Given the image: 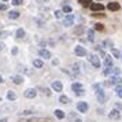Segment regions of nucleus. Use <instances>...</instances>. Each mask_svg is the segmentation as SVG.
Returning <instances> with one entry per match:
<instances>
[{
  "label": "nucleus",
  "mask_w": 122,
  "mask_h": 122,
  "mask_svg": "<svg viewBox=\"0 0 122 122\" xmlns=\"http://www.w3.org/2000/svg\"><path fill=\"white\" fill-rule=\"evenodd\" d=\"M93 89H95V93H96V97L99 100V103H104L106 102V95H104V89L100 84H95L93 85Z\"/></svg>",
  "instance_id": "obj_1"
},
{
  "label": "nucleus",
  "mask_w": 122,
  "mask_h": 122,
  "mask_svg": "<svg viewBox=\"0 0 122 122\" xmlns=\"http://www.w3.org/2000/svg\"><path fill=\"white\" fill-rule=\"evenodd\" d=\"M121 84H122L121 76H112V77H110V80L107 81V85H115V86H118V85H121Z\"/></svg>",
  "instance_id": "obj_2"
},
{
  "label": "nucleus",
  "mask_w": 122,
  "mask_h": 122,
  "mask_svg": "<svg viewBox=\"0 0 122 122\" xmlns=\"http://www.w3.org/2000/svg\"><path fill=\"white\" fill-rule=\"evenodd\" d=\"M88 59H89V62L92 63V66H93V67H100V59H99V56H97V55L89 54Z\"/></svg>",
  "instance_id": "obj_3"
},
{
  "label": "nucleus",
  "mask_w": 122,
  "mask_h": 122,
  "mask_svg": "<svg viewBox=\"0 0 122 122\" xmlns=\"http://www.w3.org/2000/svg\"><path fill=\"white\" fill-rule=\"evenodd\" d=\"M89 108V106L86 102H78L77 103V110L80 111V112H86Z\"/></svg>",
  "instance_id": "obj_4"
},
{
  "label": "nucleus",
  "mask_w": 122,
  "mask_h": 122,
  "mask_svg": "<svg viewBox=\"0 0 122 122\" xmlns=\"http://www.w3.org/2000/svg\"><path fill=\"white\" fill-rule=\"evenodd\" d=\"M73 23H74V15H73V14L66 15V18L63 19V25H65L66 28H69V26H71Z\"/></svg>",
  "instance_id": "obj_5"
},
{
  "label": "nucleus",
  "mask_w": 122,
  "mask_h": 122,
  "mask_svg": "<svg viewBox=\"0 0 122 122\" xmlns=\"http://www.w3.org/2000/svg\"><path fill=\"white\" fill-rule=\"evenodd\" d=\"M25 97H28V99H33V97H36V95H37V91L34 88H29L25 91Z\"/></svg>",
  "instance_id": "obj_6"
},
{
  "label": "nucleus",
  "mask_w": 122,
  "mask_h": 122,
  "mask_svg": "<svg viewBox=\"0 0 122 122\" xmlns=\"http://www.w3.org/2000/svg\"><path fill=\"white\" fill-rule=\"evenodd\" d=\"M74 54L77 56H85L86 55V50L84 48L82 45H77V47L74 48Z\"/></svg>",
  "instance_id": "obj_7"
},
{
  "label": "nucleus",
  "mask_w": 122,
  "mask_h": 122,
  "mask_svg": "<svg viewBox=\"0 0 122 122\" xmlns=\"http://www.w3.org/2000/svg\"><path fill=\"white\" fill-rule=\"evenodd\" d=\"M39 55L41 56V58H44V59H51V52L48 50H45V48H41V50L39 51Z\"/></svg>",
  "instance_id": "obj_8"
},
{
  "label": "nucleus",
  "mask_w": 122,
  "mask_h": 122,
  "mask_svg": "<svg viewBox=\"0 0 122 122\" xmlns=\"http://www.w3.org/2000/svg\"><path fill=\"white\" fill-rule=\"evenodd\" d=\"M107 8H108L110 11H118V10H119V3H117V1H111V3H108Z\"/></svg>",
  "instance_id": "obj_9"
},
{
  "label": "nucleus",
  "mask_w": 122,
  "mask_h": 122,
  "mask_svg": "<svg viewBox=\"0 0 122 122\" xmlns=\"http://www.w3.org/2000/svg\"><path fill=\"white\" fill-rule=\"evenodd\" d=\"M52 89H54L55 92H61L62 89H63V85H62L61 81H54V82H52Z\"/></svg>",
  "instance_id": "obj_10"
},
{
  "label": "nucleus",
  "mask_w": 122,
  "mask_h": 122,
  "mask_svg": "<svg viewBox=\"0 0 122 122\" xmlns=\"http://www.w3.org/2000/svg\"><path fill=\"white\" fill-rule=\"evenodd\" d=\"M103 8H104V6L100 4V3H92V4H91V10H92V11H102Z\"/></svg>",
  "instance_id": "obj_11"
},
{
  "label": "nucleus",
  "mask_w": 122,
  "mask_h": 122,
  "mask_svg": "<svg viewBox=\"0 0 122 122\" xmlns=\"http://www.w3.org/2000/svg\"><path fill=\"white\" fill-rule=\"evenodd\" d=\"M104 66L106 67H112V56L111 55L104 56Z\"/></svg>",
  "instance_id": "obj_12"
},
{
  "label": "nucleus",
  "mask_w": 122,
  "mask_h": 122,
  "mask_svg": "<svg viewBox=\"0 0 122 122\" xmlns=\"http://www.w3.org/2000/svg\"><path fill=\"white\" fill-rule=\"evenodd\" d=\"M108 117H110L111 119H118V118H119V117H121V112H119V111L117 110H112V111H110V114H108Z\"/></svg>",
  "instance_id": "obj_13"
},
{
  "label": "nucleus",
  "mask_w": 122,
  "mask_h": 122,
  "mask_svg": "<svg viewBox=\"0 0 122 122\" xmlns=\"http://www.w3.org/2000/svg\"><path fill=\"white\" fill-rule=\"evenodd\" d=\"M71 89L74 91V93H77V92H80V91H82V84H80V82H74L71 85Z\"/></svg>",
  "instance_id": "obj_14"
},
{
  "label": "nucleus",
  "mask_w": 122,
  "mask_h": 122,
  "mask_svg": "<svg viewBox=\"0 0 122 122\" xmlns=\"http://www.w3.org/2000/svg\"><path fill=\"white\" fill-rule=\"evenodd\" d=\"M11 81H12L14 84L19 85V84L23 82V78H22V76H12V77H11Z\"/></svg>",
  "instance_id": "obj_15"
},
{
  "label": "nucleus",
  "mask_w": 122,
  "mask_h": 122,
  "mask_svg": "<svg viewBox=\"0 0 122 122\" xmlns=\"http://www.w3.org/2000/svg\"><path fill=\"white\" fill-rule=\"evenodd\" d=\"M33 66L37 67V69H41V67L44 66V63H43L41 59H34V61H33Z\"/></svg>",
  "instance_id": "obj_16"
},
{
  "label": "nucleus",
  "mask_w": 122,
  "mask_h": 122,
  "mask_svg": "<svg viewBox=\"0 0 122 122\" xmlns=\"http://www.w3.org/2000/svg\"><path fill=\"white\" fill-rule=\"evenodd\" d=\"M8 17L11 18V19H17V18H19V11H17V10H12V11H10Z\"/></svg>",
  "instance_id": "obj_17"
},
{
  "label": "nucleus",
  "mask_w": 122,
  "mask_h": 122,
  "mask_svg": "<svg viewBox=\"0 0 122 122\" xmlns=\"http://www.w3.org/2000/svg\"><path fill=\"white\" fill-rule=\"evenodd\" d=\"M7 99L11 100V102H14V100L17 99V95H15V92H12V91H8V92H7Z\"/></svg>",
  "instance_id": "obj_18"
},
{
  "label": "nucleus",
  "mask_w": 122,
  "mask_h": 122,
  "mask_svg": "<svg viewBox=\"0 0 122 122\" xmlns=\"http://www.w3.org/2000/svg\"><path fill=\"white\" fill-rule=\"evenodd\" d=\"M86 34H88V41H93V40H95V32H93V29H88Z\"/></svg>",
  "instance_id": "obj_19"
},
{
  "label": "nucleus",
  "mask_w": 122,
  "mask_h": 122,
  "mask_svg": "<svg viewBox=\"0 0 122 122\" xmlns=\"http://www.w3.org/2000/svg\"><path fill=\"white\" fill-rule=\"evenodd\" d=\"M59 102H61L62 104H69V103H70V99H69L67 96H65V95H62L61 97H59Z\"/></svg>",
  "instance_id": "obj_20"
},
{
  "label": "nucleus",
  "mask_w": 122,
  "mask_h": 122,
  "mask_svg": "<svg viewBox=\"0 0 122 122\" xmlns=\"http://www.w3.org/2000/svg\"><path fill=\"white\" fill-rule=\"evenodd\" d=\"M78 67H80V65H78V63H74V65H73V69H71V71H73V74H76V76H78V74H80V69H78Z\"/></svg>",
  "instance_id": "obj_21"
},
{
  "label": "nucleus",
  "mask_w": 122,
  "mask_h": 122,
  "mask_svg": "<svg viewBox=\"0 0 122 122\" xmlns=\"http://www.w3.org/2000/svg\"><path fill=\"white\" fill-rule=\"evenodd\" d=\"M103 47H104V48H112V41H111V40H104V41H103Z\"/></svg>",
  "instance_id": "obj_22"
},
{
  "label": "nucleus",
  "mask_w": 122,
  "mask_h": 122,
  "mask_svg": "<svg viewBox=\"0 0 122 122\" xmlns=\"http://www.w3.org/2000/svg\"><path fill=\"white\" fill-rule=\"evenodd\" d=\"M55 115H56V118L63 119V118H65V112H63L62 110H55Z\"/></svg>",
  "instance_id": "obj_23"
},
{
  "label": "nucleus",
  "mask_w": 122,
  "mask_h": 122,
  "mask_svg": "<svg viewBox=\"0 0 122 122\" xmlns=\"http://www.w3.org/2000/svg\"><path fill=\"white\" fill-rule=\"evenodd\" d=\"M115 93L118 97H121L122 99V85H118V86H115Z\"/></svg>",
  "instance_id": "obj_24"
},
{
  "label": "nucleus",
  "mask_w": 122,
  "mask_h": 122,
  "mask_svg": "<svg viewBox=\"0 0 122 122\" xmlns=\"http://www.w3.org/2000/svg\"><path fill=\"white\" fill-rule=\"evenodd\" d=\"M111 54L114 58H121V52L117 50V48H111Z\"/></svg>",
  "instance_id": "obj_25"
},
{
  "label": "nucleus",
  "mask_w": 122,
  "mask_h": 122,
  "mask_svg": "<svg viewBox=\"0 0 122 122\" xmlns=\"http://www.w3.org/2000/svg\"><path fill=\"white\" fill-rule=\"evenodd\" d=\"M25 37V30L23 29H18L17 30V39H23Z\"/></svg>",
  "instance_id": "obj_26"
},
{
  "label": "nucleus",
  "mask_w": 122,
  "mask_h": 122,
  "mask_svg": "<svg viewBox=\"0 0 122 122\" xmlns=\"http://www.w3.org/2000/svg\"><path fill=\"white\" fill-rule=\"evenodd\" d=\"M111 74H112V76H119V74H121V69H118V67H112Z\"/></svg>",
  "instance_id": "obj_27"
},
{
  "label": "nucleus",
  "mask_w": 122,
  "mask_h": 122,
  "mask_svg": "<svg viewBox=\"0 0 122 122\" xmlns=\"http://www.w3.org/2000/svg\"><path fill=\"white\" fill-rule=\"evenodd\" d=\"M10 36V32H6V30H0V39H6Z\"/></svg>",
  "instance_id": "obj_28"
},
{
  "label": "nucleus",
  "mask_w": 122,
  "mask_h": 122,
  "mask_svg": "<svg viewBox=\"0 0 122 122\" xmlns=\"http://www.w3.org/2000/svg\"><path fill=\"white\" fill-rule=\"evenodd\" d=\"M78 3H80V4H82V6H88V4L92 3V0H78Z\"/></svg>",
  "instance_id": "obj_29"
},
{
  "label": "nucleus",
  "mask_w": 122,
  "mask_h": 122,
  "mask_svg": "<svg viewBox=\"0 0 122 122\" xmlns=\"http://www.w3.org/2000/svg\"><path fill=\"white\" fill-rule=\"evenodd\" d=\"M62 17H63V11H61V10H56V11H55V18L61 19Z\"/></svg>",
  "instance_id": "obj_30"
},
{
  "label": "nucleus",
  "mask_w": 122,
  "mask_h": 122,
  "mask_svg": "<svg viewBox=\"0 0 122 122\" xmlns=\"http://www.w3.org/2000/svg\"><path fill=\"white\" fill-rule=\"evenodd\" d=\"M62 11H63V12H71V7L65 4V6H63V8H62Z\"/></svg>",
  "instance_id": "obj_31"
},
{
  "label": "nucleus",
  "mask_w": 122,
  "mask_h": 122,
  "mask_svg": "<svg viewBox=\"0 0 122 122\" xmlns=\"http://www.w3.org/2000/svg\"><path fill=\"white\" fill-rule=\"evenodd\" d=\"M111 70H112V67H106L104 70H103V74L104 76H108V74H111Z\"/></svg>",
  "instance_id": "obj_32"
},
{
  "label": "nucleus",
  "mask_w": 122,
  "mask_h": 122,
  "mask_svg": "<svg viewBox=\"0 0 122 122\" xmlns=\"http://www.w3.org/2000/svg\"><path fill=\"white\" fill-rule=\"evenodd\" d=\"M103 28H104V26H103L102 23H95V29H96V30H103Z\"/></svg>",
  "instance_id": "obj_33"
},
{
  "label": "nucleus",
  "mask_w": 122,
  "mask_h": 122,
  "mask_svg": "<svg viewBox=\"0 0 122 122\" xmlns=\"http://www.w3.org/2000/svg\"><path fill=\"white\" fill-rule=\"evenodd\" d=\"M84 32V26H78L77 29H76V34H81Z\"/></svg>",
  "instance_id": "obj_34"
},
{
  "label": "nucleus",
  "mask_w": 122,
  "mask_h": 122,
  "mask_svg": "<svg viewBox=\"0 0 122 122\" xmlns=\"http://www.w3.org/2000/svg\"><path fill=\"white\" fill-rule=\"evenodd\" d=\"M23 3V0H12V4L14 6H21Z\"/></svg>",
  "instance_id": "obj_35"
},
{
  "label": "nucleus",
  "mask_w": 122,
  "mask_h": 122,
  "mask_svg": "<svg viewBox=\"0 0 122 122\" xmlns=\"http://www.w3.org/2000/svg\"><path fill=\"white\" fill-rule=\"evenodd\" d=\"M4 10H7V6L3 4V3H0V11H4Z\"/></svg>",
  "instance_id": "obj_36"
},
{
  "label": "nucleus",
  "mask_w": 122,
  "mask_h": 122,
  "mask_svg": "<svg viewBox=\"0 0 122 122\" xmlns=\"http://www.w3.org/2000/svg\"><path fill=\"white\" fill-rule=\"evenodd\" d=\"M43 93H45V95H48V96H50V95H51V92H50V89L44 88V89H43Z\"/></svg>",
  "instance_id": "obj_37"
},
{
  "label": "nucleus",
  "mask_w": 122,
  "mask_h": 122,
  "mask_svg": "<svg viewBox=\"0 0 122 122\" xmlns=\"http://www.w3.org/2000/svg\"><path fill=\"white\" fill-rule=\"evenodd\" d=\"M22 114H23V115H29V114H32V111H29V110H26V111H23Z\"/></svg>",
  "instance_id": "obj_38"
},
{
  "label": "nucleus",
  "mask_w": 122,
  "mask_h": 122,
  "mask_svg": "<svg viewBox=\"0 0 122 122\" xmlns=\"http://www.w3.org/2000/svg\"><path fill=\"white\" fill-rule=\"evenodd\" d=\"M12 54H14V55L18 54V48H17V47H14V48H12Z\"/></svg>",
  "instance_id": "obj_39"
},
{
  "label": "nucleus",
  "mask_w": 122,
  "mask_h": 122,
  "mask_svg": "<svg viewBox=\"0 0 122 122\" xmlns=\"http://www.w3.org/2000/svg\"><path fill=\"white\" fill-rule=\"evenodd\" d=\"M84 93H85V91L82 89V91H80V92H77L76 95H78V96H81V95H84Z\"/></svg>",
  "instance_id": "obj_40"
},
{
  "label": "nucleus",
  "mask_w": 122,
  "mask_h": 122,
  "mask_svg": "<svg viewBox=\"0 0 122 122\" xmlns=\"http://www.w3.org/2000/svg\"><path fill=\"white\" fill-rule=\"evenodd\" d=\"M4 50V44H3V43H0V51H3Z\"/></svg>",
  "instance_id": "obj_41"
},
{
  "label": "nucleus",
  "mask_w": 122,
  "mask_h": 122,
  "mask_svg": "<svg viewBox=\"0 0 122 122\" xmlns=\"http://www.w3.org/2000/svg\"><path fill=\"white\" fill-rule=\"evenodd\" d=\"M117 108H121L122 110V104H117Z\"/></svg>",
  "instance_id": "obj_42"
},
{
  "label": "nucleus",
  "mask_w": 122,
  "mask_h": 122,
  "mask_svg": "<svg viewBox=\"0 0 122 122\" xmlns=\"http://www.w3.org/2000/svg\"><path fill=\"white\" fill-rule=\"evenodd\" d=\"M74 122H82V121H81V119H78V118H76V119H74Z\"/></svg>",
  "instance_id": "obj_43"
},
{
  "label": "nucleus",
  "mask_w": 122,
  "mask_h": 122,
  "mask_svg": "<svg viewBox=\"0 0 122 122\" xmlns=\"http://www.w3.org/2000/svg\"><path fill=\"white\" fill-rule=\"evenodd\" d=\"M4 82V80H3V77H0V84H3Z\"/></svg>",
  "instance_id": "obj_44"
},
{
  "label": "nucleus",
  "mask_w": 122,
  "mask_h": 122,
  "mask_svg": "<svg viewBox=\"0 0 122 122\" xmlns=\"http://www.w3.org/2000/svg\"><path fill=\"white\" fill-rule=\"evenodd\" d=\"M0 122H7V119L6 118H3V119H0Z\"/></svg>",
  "instance_id": "obj_45"
},
{
  "label": "nucleus",
  "mask_w": 122,
  "mask_h": 122,
  "mask_svg": "<svg viewBox=\"0 0 122 122\" xmlns=\"http://www.w3.org/2000/svg\"><path fill=\"white\" fill-rule=\"evenodd\" d=\"M37 1H48V0H37Z\"/></svg>",
  "instance_id": "obj_46"
},
{
  "label": "nucleus",
  "mask_w": 122,
  "mask_h": 122,
  "mask_svg": "<svg viewBox=\"0 0 122 122\" xmlns=\"http://www.w3.org/2000/svg\"><path fill=\"white\" fill-rule=\"evenodd\" d=\"M3 1H8V0H3Z\"/></svg>",
  "instance_id": "obj_47"
},
{
  "label": "nucleus",
  "mask_w": 122,
  "mask_h": 122,
  "mask_svg": "<svg viewBox=\"0 0 122 122\" xmlns=\"http://www.w3.org/2000/svg\"><path fill=\"white\" fill-rule=\"evenodd\" d=\"M0 102H1V97H0Z\"/></svg>",
  "instance_id": "obj_48"
},
{
  "label": "nucleus",
  "mask_w": 122,
  "mask_h": 122,
  "mask_svg": "<svg viewBox=\"0 0 122 122\" xmlns=\"http://www.w3.org/2000/svg\"><path fill=\"white\" fill-rule=\"evenodd\" d=\"M121 59H122V56H121Z\"/></svg>",
  "instance_id": "obj_49"
}]
</instances>
